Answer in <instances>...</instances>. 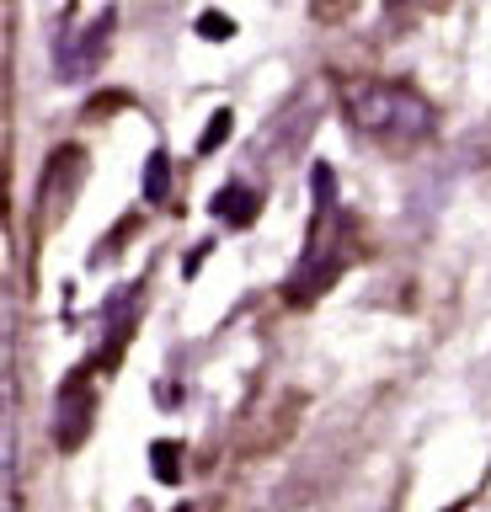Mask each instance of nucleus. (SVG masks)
Masks as SVG:
<instances>
[{
  "instance_id": "nucleus-1",
  "label": "nucleus",
  "mask_w": 491,
  "mask_h": 512,
  "mask_svg": "<svg viewBox=\"0 0 491 512\" xmlns=\"http://www.w3.org/2000/svg\"><path fill=\"white\" fill-rule=\"evenodd\" d=\"M342 112L358 134H369L379 144H417L438 128L433 102L411 86H395V80H347Z\"/></svg>"
},
{
  "instance_id": "nucleus-2",
  "label": "nucleus",
  "mask_w": 491,
  "mask_h": 512,
  "mask_svg": "<svg viewBox=\"0 0 491 512\" xmlns=\"http://www.w3.org/2000/svg\"><path fill=\"white\" fill-rule=\"evenodd\" d=\"M310 187H315V219H310V240H305V256H299V272L283 283L289 304H305L315 294H326L331 278L347 267V219L337 214L331 166H310Z\"/></svg>"
},
{
  "instance_id": "nucleus-3",
  "label": "nucleus",
  "mask_w": 491,
  "mask_h": 512,
  "mask_svg": "<svg viewBox=\"0 0 491 512\" xmlns=\"http://www.w3.org/2000/svg\"><path fill=\"white\" fill-rule=\"evenodd\" d=\"M91 416H97V395L86 390V374H70L54 395V432H59V448H65V454L86 443Z\"/></svg>"
},
{
  "instance_id": "nucleus-4",
  "label": "nucleus",
  "mask_w": 491,
  "mask_h": 512,
  "mask_svg": "<svg viewBox=\"0 0 491 512\" xmlns=\"http://www.w3.org/2000/svg\"><path fill=\"white\" fill-rule=\"evenodd\" d=\"M107 38H113V11H102L97 27H86L81 38H65V43H59V75H65V80L91 75V70L102 64V54H107Z\"/></svg>"
},
{
  "instance_id": "nucleus-5",
  "label": "nucleus",
  "mask_w": 491,
  "mask_h": 512,
  "mask_svg": "<svg viewBox=\"0 0 491 512\" xmlns=\"http://www.w3.org/2000/svg\"><path fill=\"white\" fill-rule=\"evenodd\" d=\"M214 214L225 219V224H235V230H241V224H251V219L262 214V192H257V187H246V182L219 187V192H214Z\"/></svg>"
},
{
  "instance_id": "nucleus-6",
  "label": "nucleus",
  "mask_w": 491,
  "mask_h": 512,
  "mask_svg": "<svg viewBox=\"0 0 491 512\" xmlns=\"http://www.w3.org/2000/svg\"><path fill=\"white\" fill-rule=\"evenodd\" d=\"M150 470H155V480H166V486H177L182 480V448L171 443V438H161L150 448Z\"/></svg>"
},
{
  "instance_id": "nucleus-7",
  "label": "nucleus",
  "mask_w": 491,
  "mask_h": 512,
  "mask_svg": "<svg viewBox=\"0 0 491 512\" xmlns=\"http://www.w3.org/2000/svg\"><path fill=\"white\" fill-rule=\"evenodd\" d=\"M166 192H171V166H166V150H155L145 160V198L150 203H166Z\"/></svg>"
},
{
  "instance_id": "nucleus-8",
  "label": "nucleus",
  "mask_w": 491,
  "mask_h": 512,
  "mask_svg": "<svg viewBox=\"0 0 491 512\" xmlns=\"http://www.w3.org/2000/svg\"><path fill=\"white\" fill-rule=\"evenodd\" d=\"M230 123H235L230 112H214V118H209V128H203V139H198V150L209 155L214 144H225V139H230Z\"/></svg>"
},
{
  "instance_id": "nucleus-9",
  "label": "nucleus",
  "mask_w": 491,
  "mask_h": 512,
  "mask_svg": "<svg viewBox=\"0 0 491 512\" xmlns=\"http://www.w3.org/2000/svg\"><path fill=\"white\" fill-rule=\"evenodd\" d=\"M198 32H203V38H230V32H235V22H230V16H198Z\"/></svg>"
},
{
  "instance_id": "nucleus-10",
  "label": "nucleus",
  "mask_w": 491,
  "mask_h": 512,
  "mask_svg": "<svg viewBox=\"0 0 491 512\" xmlns=\"http://www.w3.org/2000/svg\"><path fill=\"white\" fill-rule=\"evenodd\" d=\"M177 512H193V507H177Z\"/></svg>"
}]
</instances>
